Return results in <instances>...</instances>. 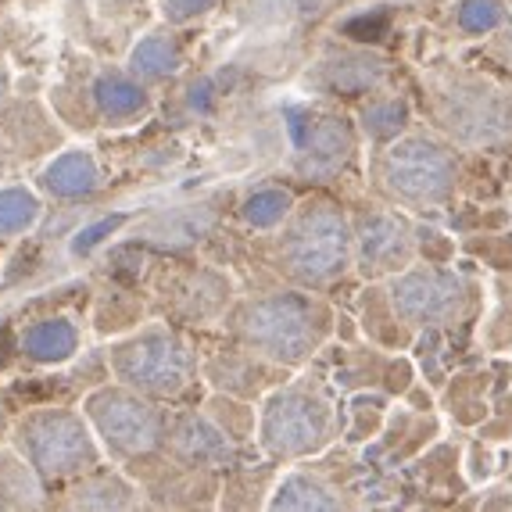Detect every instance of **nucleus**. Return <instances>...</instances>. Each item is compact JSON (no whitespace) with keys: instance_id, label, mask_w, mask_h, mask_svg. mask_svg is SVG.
Instances as JSON below:
<instances>
[{"instance_id":"4468645a","label":"nucleus","mask_w":512,"mask_h":512,"mask_svg":"<svg viewBox=\"0 0 512 512\" xmlns=\"http://www.w3.org/2000/svg\"><path fill=\"white\" fill-rule=\"evenodd\" d=\"M176 444H180V452L187 459H197V462H208V459H222L226 455V441L219 437V430H212L208 423L201 419H187L176 434Z\"/></svg>"},{"instance_id":"1a4fd4ad","label":"nucleus","mask_w":512,"mask_h":512,"mask_svg":"<svg viewBox=\"0 0 512 512\" xmlns=\"http://www.w3.org/2000/svg\"><path fill=\"white\" fill-rule=\"evenodd\" d=\"M448 126L462 140L491 144V140H502L512 129V115L491 90H470V94H452V101H448Z\"/></svg>"},{"instance_id":"412c9836","label":"nucleus","mask_w":512,"mask_h":512,"mask_svg":"<svg viewBox=\"0 0 512 512\" xmlns=\"http://www.w3.org/2000/svg\"><path fill=\"white\" fill-rule=\"evenodd\" d=\"M498 18H502V11L495 0H466L459 8V26L466 33H487L498 26Z\"/></svg>"},{"instance_id":"0eeeda50","label":"nucleus","mask_w":512,"mask_h":512,"mask_svg":"<svg viewBox=\"0 0 512 512\" xmlns=\"http://www.w3.org/2000/svg\"><path fill=\"white\" fill-rule=\"evenodd\" d=\"M262 434L273 452H308V448H316L326 437V412L308 394L287 391L269 402Z\"/></svg>"},{"instance_id":"6ab92c4d","label":"nucleus","mask_w":512,"mask_h":512,"mask_svg":"<svg viewBox=\"0 0 512 512\" xmlns=\"http://www.w3.org/2000/svg\"><path fill=\"white\" fill-rule=\"evenodd\" d=\"M380 79V61H337L330 69V83L337 90H366Z\"/></svg>"},{"instance_id":"7ed1b4c3","label":"nucleus","mask_w":512,"mask_h":512,"mask_svg":"<svg viewBox=\"0 0 512 512\" xmlns=\"http://www.w3.org/2000/svg\"><path fill=\"white\" fill-rule=\"evenodd\" d=\"M287 265L301 280H326L348 258V226L333 208H312L287 237Z\"/></svg>"},{"instance_id":"dca6fc26","label":"nucleus","mask_w":512,"mask_h":512,"mask_svg":"<svg viewBox=\"0 0 512 512\" xmlns=\"http://www.w3.org/2000/svg\"><path fill=\"white\" fill-rule=\"evenodd\" d=\"M333 498L305 477H291L276 495V509H333Z\"/></svg>"},{"instance_id":"423d86ee","label":"nucleus","mask_w":512,"mask_h":512,"mask_svg":"<svg viewBox=\"0 0 512 512\" xmlns=\"http://www.w3.org/2000/svg\"><path fill=\"white\" fill-rule=\"evenodd\" d=\"M90 419L97 423L104 441L122 455H137L147 452L158 444L162 434V423L154 416V409H147L140 398L126 391H101L90 398Z\"/></svg>"},{"instance_id":"f8f14e48","label":"nucleus","mask_w":512,"mask_h":512,"mask_svg":"<svg viewBox=\"0 0 512 512\" xmlns=\"http://www.w3.org/2000/svg\"><path fill=\"white\" fill-rule=\"evenodd\" d=\"M26 351L40 362H58L69 359L76 351V330L61 319H51V323H40L26 333Z\"/></svg>"},{"instance_id":"393cba45","label":"nucleus","mask_w":512,"mask_h":512,"mask_svg":"<svg viewBox=\"0 0 512 512\" xmlns=\"http://www.w3.org/2000/svg\"><path fill=\"white\" fill-rule=\"evenodd\" d=\"M115 226H119V219H104V222H97V226H90V230H83V233H79V237H76V251L94 248L97 240H101L104 233L115 230Z\"/></svg>"},{"instance_id":"4be33fe9","label":"nucleus","mask_w":512,"mask_h":512,"mask_svg":"<svg viewBox=\"0 0 512 512\" xmlns=\"http://www.w3.org/2000/svg\"><path fill=\"white\" fill-rule=\"evenodd\" d=\"M402 119H405L402 104H376V108L366 111V126L373 129L376 137H387V133H394V129L402 126Z\"/></svg>"},{"instance_id":"6e6552de","label":"nucleus","mask_w":512,"mask_h":512,"mask_svg":"<svg viewBox=\"0 0 512 512\" xmlns=\"http://www.w3.org/2000/svg\"><path fill=\"white\" fill-rule=\"evenodd\" d=\"M394 308L402 312L405 319H416V323H430V319L448 316L462 294V283L452 273H409L405 280L394 283Z\"/></svg>"},{"instance_id":"f03ea898","label":"nucleus","mask_w":512,"mask_h":512,"mask_svg":"<svg viewBox=\"0 0 512 512\" xmlns=\"http://www.w3.org/2000/svg\"><path fill=\"white\" fill-rule=\"evenodd\" d=\"M22 448L47 477H65L94 462V448L83 423L69 412H40L22 423Z\"/></svg>"},{"instance_id":"2eb2a0df","label":"nucleus","mask_w":512,"mask_h":512,"mask_svg":"<svg viewBox=\"0 0 512 512\" xmlns=\"http://www.w3.org/2000/svg\"><path fill=\"white\" fill-rule=\"evenodd\" d=\"M97 104H101L104 115L122 119V115H133V111L144 108V94H140V86H133L129 79L104 76L101 83H97Z\"/></svg>"},{"instance_id":"20e7f679","label":"nucleus","mask_w":512,"mask_h":512,"mask_svg":"<svg viewBox=\"0 0 512 512\" xmlns=\"http://www.w3.org/2000/svg\"><path fill=\"white\" fill-rule=\"evenodd\" d=\"M384 180L394 194L409 197V201H434L452 187L455 165L437 144L412 137L387 151Z\"/></svg>"},{"instance_id":"ddd939ff","label":"nucleus","mask_w":512,"mask_h":512,"mask_svg":"<svg viewBox=\"0 0 512 512\" xmlns=\"http://www.w3.org/2000/svg\"><path fill=\"white\" fill-rule=\"evenodd\" d=\"M402 248H405L402 222H394V219L366 222V230H362V255H366V265L391 262L394 255H402Z\"/></svg>"},{"instance_id":"5701e85b","label":"nucleus","mask_w":512,"mask_h":512,"mask_svg":"<svg viewBox=\"0 0 512 512\" xmlns=\"http://www.w3.org/2000/svg\"><path fill=\"white\" fill-rule=\"evenodd\" d=\"M205 8H212V0H165V11H169V18H176V22L201 15Z\"/></svg>"},{"instance_id":"9b49d317","label":"nucleus","mask_w":512,"mask_h":512,"mask_svg":"<svg viewBox=\"0 0 512 512\" xmlns=\"http://www.w3.org/2000/svg\"><path fill=\"white\" fill-rule=\"evenodd\" d=\"M43 183L58 197H79V194H86V190H94L97 165L90 162L86 154H65V158H58V162L47 169Z\"/></svg>"},{"instance_id":"b1692460","label":"nucleus","mask_w":512,"mask_h":512,"mask_svg":"<svg viewBox=\"0 0 512 512\" xmlns=\"http://www.w3.org/2000/svg\"><path fill=\"white\" fill-rule=\"evenodd\" d=\"M387 26L384 15L376 18H355V22H348V36H359V40H373V36H380Z\"/></svg>"},{"instance_id":"f3484780","label":"nucleus","mask_w":512,"mask_h":512,"mask_svg":"<svg viewBox=\"0 0 512 512\" xmlns=\"http://www.w3.org/2000/svg\"><path fill=\"white\" fill-rule=\"evenodd\" d=\"M133 69L144 72V76H165V72L176 69V47L162 36H151L133 51Z\"/></svg>"},{"instance_id":"f257e3e1","label":"nucleus","mask_w":512,"mask_h":512,"mask_svg":"<svg viewBox=\"0 0 512 512\" xmlns=\"http://www.w3.org/2000/svg\"><path fill=\"white\" fill-rule=\"evenodd\" d=\"M244 333H248L258 348L276 355V359L298 362L312 351V344L319 337V326H316V312H312L308 301L280 294V298H265L244 312Z\"/></svg>"},{"instance_id":"39448f33","label":"nucleus","mask_w":512,"mask_h":512,"mask_svg":"<svg viewBox=\"0 0 512 512\" xmlns=\"http://www.w3.org/2000/svg\"><path fill=\"white\" fill-rule=\"evenodd\" d=\"M115 369H119L122 380H129L140 391L151 394H172L180 391L183 380H187V351L180 344L165 337V333H147L140 341L126 344L115 359Z\"/></svg>"},{"instance_id":"aec40b11","label":"nucleus","mask_w":512,"mask_h":512,"mask_svg":"<svg viewBox=\"0 0 512 512\" xmlns=\"http://www.w3.org/2000/svg\"><path fill=\"white\" fill-rule=\"evenodd\" d=\"M291 208V197L283 194V190H262V194H255L244 205V215H248V222H255V226H273V222L283 219V212Z\"/></svg>"},{"instance_id":"9d476101","label":"nucleus","mask_w":512,"mask_h":512,"mask_svg":"<svg viewBox=\"0 0 512 512\" xmlns=\"http://www.w3.org/2000/svg\"><path fill=\"white\" fill-rule=\"evenodd\" d=\"M301 147H305L301 169L308 176H333V172H341V165L348 162L351 133L344 122L323 119L316 126H308V137H301Z\"/></svg>"},{"instance_id":"a211bd4d","label":"nucleus","mask_w":512,"mask_h":512,"mask_svg":"<svg viewBox=\"0 0 512 512\" xmlns=\"http://www.w3.org/2000/svg\"><path fill=\"white\" fill-rule=\"evenodd\" d=\"M36 219V197L26 190H4L0 194V233H18L26 230Z\"/></svg>"}]
</instances>
